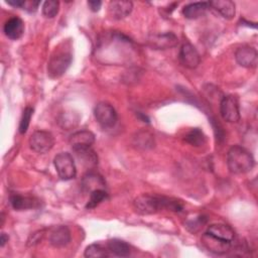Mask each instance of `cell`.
I'll use <instances>...</instances> for the list:
<instances>
[{
	"label": "cell",
	"instance_id": "cell-15",
	"mask_svg": "<svg viewBox=\"0 0 258 258\" xmlns=\"http://www.w3.org/2000/svg\"><path fill=\"white\" fill-rule=\"evenodd\" d=\"M10 204L16 211L29 210L39 207V200L34 197L22 196L19 194H12L10 196Z\"/></svg>",
	"mask_w": 258,
	"mask_h": 258
},
{
	"label": "cell",
	"instance_id": "cell-26",
	"mask_svg": "<svg viewBox=\"0 0 258 258\" xmlns=\"http://www.w3.org/2000/svg\"><path fill=\"white\" fill-rule=\"evenodd\" d=\"M59 10V2L54 0L45 1L42 5V14L46 18H53L56 16Z\"/></svg>",
	"mask_w": 258,
	"mask_h": 258
},
{
	"label": "cell",
	"instance_id": "cell-2",
	"mask_svg": "<svg viewBox=\"0 0 258 258\" xmlns=\"http://www.w3.org/2000/svg\"><path fill=\"white\" fill-rule=\"evenodd\" d=\"M255 164L252 154L242 146H232L227 154V165L231 172L242 174L249 172Z\"/></svg>",
	"mask_w": 258,
	"mask_h": 258
},
{
	"label": "cell",
	"instance_id": "cell-32",
	"mask_svg": "<svg viewBox=\"0 0 258 258\" xmlns=\"http://www.w3.org/2000/svg\"><path fill=\"white\" fill-rule=\"evenodd\" d=\"M6 242H8V236L5 233H2L0 237V246L3 247L6 244Z\"/></svg>",
	"mask_w": 258,
	"mask_h": 258
},
{
	"label": "cell",
	"instance_id": "cell-13",
	"mask_svg": "<svg viewBox=\"0 0 258 258\" xmlns=\"http://www.w3.org/2000/svg\"><path fill=\"white\" fill-rule=\"evenodd\" d=\"M71 242V231L67 226L54 227L49 234V243L55 248L67 246Z\"/></svg>",
	"mask_w": 258,
	"mask_h": 258
},
{
	"label": "cell",
	"instance_id": "cell-21",
	"mask_svg": "<svg viewBox=\"0 0 258 258\" xmlns=\"http://www.w3.org/2000/svg\"><path fill=\"white\" fill-rule=\"evenodd\" d=\"M76 156L79 158L80 162L86 166H95L98 163V157L94 150L91 147H84V148H78L73 149Z\"/></svg>",
	"mask_w": 258,
	"mask_h": 258
},
{
	"label": "cell",
	"instance_id": "cell-20",
	"mask_svg": "<svg viewBox=\"0 0 258 258\" xmlns=\"http://www.w3.org/2000/svg\"><path fill=\"white\" fill-rule=\"evenodd\" d=\"M209 8V2H194L182 8V14L187 19H197L203 16Z\"/></svg>",
	"mask_w": 258,
	"mask_h": 258
},
{
	"label": "cell",
	"instance_id": "cell-9",
	"mask_svg": "<svg viewBox=\"0 0 258 258\" xmlns=\"http://www.w3.org/2000/svg\"><path fill=\"white\" fill-rule=\"evenodd\" d=\"M179 60L187 69H196L201 61L200 54L196 47L190 43H183L179 50Z\"/></svg>",
	"mask_w": 258,
	"mask_h": 258
},
{
	"label": "cell",
	"instance_id": "cell-30",
	"mask_svg": "<svg viewBox=\"0 0 258 258\" xmlns=\"http://www.w3.org/2000/svg\"><path fill=\"white\" fill-rule=\"evenodd\" d=\"M40 1H33V0H24L21 9H24L28 12H35L38 8Z\"/></svg>",
	"mask_w": 258,
	"mask_h": 258
},
{
	"label": "cell",
	"instance_id": "cell-10",
	"mask_svg": "<svg viewBox=\"0 0 258 258\" xmlns=\"http://www.w3.org/2000/svg\"><path fill=\"white\" fill-rule=\"evenodd\" d=\"M206 234L226 243H233L235 240L234 230L226 224L219 223L210 225L206 231Z\"/></svg>",
	"mask_w": 258,
	"mask_h": 258
},
{
	"label": "cell",
	"instance_id": "cell-6",
	"mask_svg": "<svg viewBox=\"0 0 258 258\" xmlns=\"http://www.w3.org/2000/svg\"><path fill=\"white\" fill-rule=\"evenodd\" d=\"M29 147L37 153H46L54 145V138L51 133L43 130L33 132L28 140Z\"/></svg>",
	"mask_w": 258,
	"mask_h": 258
},
{
	"label": "cell",
	"instance_id": "cell-1",
	"mask_svg": "<svg viewBox=\"0 0 258 258\" xmlns=\"http://www.w3.org/2000/svg\"><path fill=\"white\" fill-rule=\"evenodd\" d=\"M134 209L141 215H151L162 210H168L172 212H181L183 206L181 202L157 195H141L137 197L133 202Z\"/></svg>",
	"mask_w": 258,
	"mask_h": 258
},
{
	"label": "cell",
	"instance_id": "cell-5",
	"mask_svg": "<svg viewBox=\"0 0 258 258\" xmlns=\"http://www.w3.org/2000/svg\"><path fill=\"white\" fill-rule=\"evenodd\" d=\"M94 115L97 122L103 128H112L118 120V115L114 107L107 102H100L94 109Z\"/></svg>",
	"mask_w": 258,
	"mask_h": 258
},
{
	"label": "cell",
	"instance_id": "cell-7",
	"mask_svg": "<svg viewBox=\"0 0 258 258\" xmlns=\"http://www.w3.org/2000/svg\"><path fill=\"white\" fill-rule=\"evenodd\" d=\"M220 114L227 122H238L240 120V109L237 98L234 96H225L220 103Z\"/></svg>",
	"mask_w": 258,
	"mask_h": 258
},
{
	"label": "cell",
	"instance_id": "cell-4",
	"mask_svg": "<svg viewBox=\"0 0 258 258\" xmlns=\"http://www.w3.org/2000/svg\"><path fill=\"white\" fill-rule=\"evenodd\" d=\"M53 164L58 176L63 180H69L77 175V168L73 156L69 152H60L55 155Z\"/></svg>",
	"mask_w": 258,
	"mask_h": 258
},
{
	"label": "cell",
	"instance_id": "cell-23",
	"mask_svg": "<svg viewBox=\"0 0 258 258\" xmlns=\"http://www.w3.org/2000/svg\"><path fill=\"white\" fill-rule=\"evenodd\" d=\"M108 247L105 248L99 243H94L89 245L86 250H85V257L89 258H103V257H108L110 255Z\"/></svg>",
	"mask_w": 258,
	"mask_h": 258
},
{
	"label": "cell",
	"instance_id": "cell-11",
	"mask_svg": "<svg viewBox=\"0 0 258 258\" xmlns=\"http://www.w3.org/2000/svg\"><path fill=\"white\" fill-rule=\"evenodd\" d=\"M149 44L155 49H167L177 45L178 39L175 34L171 32H165L161 34L151 35L148 39Z\"/></svg>",
	"mask_w": 258,
	"mask_h": 258
},
{
	"label": "cell",
	"instance_id": "cell-16",
	"mask_svg": "<svg viewBox=\"0 0 258 258\" xmlns=\"http://www.w3.org/2000/svg\"><path fill=\"white\" fill-rule=\"evenodd\" d=\"M95 142V135L89 130H81L75 132L70 137V144L72 149L91 147Z\"/></svg>",
	"mask_w": 258,
	"mask_h": 258
},
{
	"label": "cell",
	"instance_id": "cell-29",
	"mask_svg": "<svg viewBox=\"0 0 258 258\" xmlns=\"http://www.w3.org/2000/svg\"><path fill=\"white\" fill-rule=\"evenodd\" d=\"M44 233H45V230H39V231L32 233L29 236V238L27 239V243H26L27 246H34V245L38 244L42 240Z\"/></svg>",
	"mask_w": 258,
	"mask_h": 258
},
{
	"label": "cell",
	"instance_id": "cell-18",
	"mask_svg": "<svg viewBox=\"0 0 258 258\" xmlns=\"http://www.w3.org/2000/svg\"><path fill=\"white\" fill-rule=\"evenodd\" d=\"M210 7H213L217 12H219L224 18L232 19L236 13L235 3L231 0H216L209 2Z\"/></svg>",
	"mask_w": 258,
	"mask_h": 258
},
{
	"label": "cell",
	"instance_id": "cell-8",
	"mask_svg": "<svg viewBox=\"0 0 258 258\" xmlns=\"http://www.w3.org/2000/svg\"><path fill=\"white\" fill-rule=\"evenodd\" d=\"M235 58L237 62L244 68L252 69L256 68L258 60L257 50L252 46H241L235 52Z\"/></svg>",
	"mask_w": 258,
	"mask_h": 258
},
{
	"label": "cell",
	"instance_id": "cell-3",
	"mask_svg": "<svg viewBox=\"0 0 258 258\" xmlns=\"http://www.w3.org/2000/svg\"><path fill=\"white\" fill-rule=\"evenodd\" d=\"M73 56L68 49H56L54 53L50 56L47 63V75L51 79H56L61 77L70 64L72 63Z\"/></svg>",
	"mask_w": 258,
	"mask_h": 258
},
{
	"label": "cell",
	"instance_id": "cell-28",
	"mask_svg": "<svg viewBox=\"0 0 258 258\" xmlns=\"http://www.w3.org/2000/svg\"><path fill=\"white\" fill-rule=\"evenodd\" d=\"M207 222V218L200 216L198 218H196L195 220H189L186 222L185 227L190 231V232H197L201 227H203L204 224H206Z\"/></svg>",
	"mask_w": 258,
	"mask_h": 258
},
{
	"label": "cell",
	"instance_id": "cell-12",
	"mask_svg": "<svg viewBox=\"0 0 258 258\" xmlns=\"http://www.w3.org/2000/svg\"><path fill=\"white\" fill-rule=\"evenodd\" d=\"M133 8L131 1H110L108 4V14L112 19L120 20L128 16Z\"/></svg>",
	"mask_w": 258,
	"mask_h": 258
},
{
	"label": "cell",
	"instance_id": "cell-22",
	"mask_svg": "<svg viewBox=\"0 0 258 258\" xmlns=\"http://www.w3.org/2000/svg\"><path fill=\"white\" fill-rule=\"evenodd\" d=\"M107 247L113 255L118 257H127L131 252L130 246L120 239H112L108 241Z\"/></svg>",
	"mask_w": 258,
	"mask_h": 258
},
{
	"label": "cell",
	"instance_id": "cell-27",
	"mask_svg": "<svg viewBox=\"0 0 258 258\" xmlns=\"http://www.w3.org/2000/svg\"><path fill=\"white\" fill-rule=\"evenodd\" d=\"M32 115H33V108H31V107H26V108L23 110L22 117H21L20 123H19V132H20L21 134H24V133L27 131Z\"/></svg>",
	"mask_w": 258,
	"mask_h": 258
},
{
	"label": "cell",
	"instance_id": "cell-17",
	"mask_svg": "<svg viewBox=\"0 0 258 258\" xmlns=\"http://www.w3.org/2000/svg\"><path fill=\"white\" fill-rule=\"evenodd\" d=\"M202 243L206 249H208L210 252H213L216 254H224V253L228 252L232 247V243L222 242L218 239L213 238L212 236H210L206 233L202 237Z\"/></svg>",
	"mask_w": 258,
	"mask_h": 258
},
{
	"label": "cell",
	"instance_id": "cell-14",
	"mask_svg": "<svg viewBox=\"0 0 258 258\" xmlns=\"http://www.w3.org/2000/svg\"><path fill=\"white\" fill-rule=\"evenodd\" d=\"M3 31H4V34L9 39L17 40L24 33V23L22 19H20L19 17H16V16L11 17L5 22L3 26Z\"/></svg>",
	"mask_w": 258,
	"mask_h": 258
},
{
	"label": "cell",
	"instance_id": "cell-25",
	"mask_svg": "<svg viewBox=\"0 0 258 258\" xmlns=\"http://www.w3.org/2000/svg\"><path fill=\"white\" fill-rule=\"evenodd\" d=\"M107 198H108V194L105 189H96V190L90 192V198L88 200L86 208L94 209L98 205H100L102 202L107 200Z\"/></svg>",
	"mask_w": 258,
	"mask_h": 258
},
{
	"label": "cell",
	"instance_id": "cell-19",
	"mask_svg": "<svg viewBox=\"0 0 258 258\" xmlns=\"http://www.w3.org/2000/svg\"><path fill=\"white\" fill-rule=\"evenodd\" d=\"M82 187L84 191L90 194L96 189H104L105 181L101 175L89 172L82 179Z\"/></svg>",
	"mask_w": 258,
	"mask_h": 258
},
{
	"label": "cell",
	"instance_id": "cell-24",
	"mask_svg": "<svg viewBox=\"0 0 258 258\" xmlns=\"http://www.w3.org/2000/svg\"><path fill=\"white\" fill-rule=\"evenodd\" d=\"M185 142L188 144L199 147L205 144L206 142V136L204 132L199 128H192L190 131H188L184 137Z\"/></svg>",
	"mask_w": 258,
	"mask_h": 258
},
{
	"label": "cell",
	"instance_id": "cell-31",
	"mask_svg": "<svg viewBox=\"0 0 258 258\" xmlns=\"http://www.w3.org/2000/svg\"><path fill=\"white\" fill-rule=\"evenodd\" d=\"M87 4H88L89 8H90L92 11H94V12L99 11L100 8H101V6H102V2L99 1V0H90V1L87 2Z\"/></svg>",
	"mask_w": 258,
	"mask_h": 258
}]
</instances>
